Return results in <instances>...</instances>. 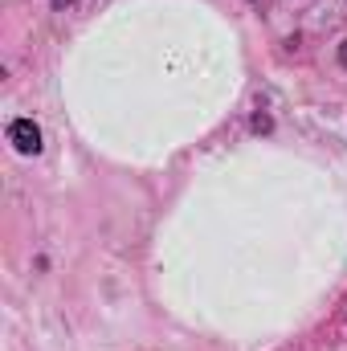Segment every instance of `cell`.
<instances>
[{
	"mask_svg": "<svg viewBox=\"0 0 347 351\" xmlns=\"http://www.w3.org/2000/svg\"><path fill=\"white\" fill-rule=\"evenodd\" d=\"M8 143L21 152V156H37L41 152V127L33 119H12L8 123Z\"/></svg>",
	"mask_w": 347,
	"mask_h": 351,
	"instance_id": "1",
	"label": "cell"
},
{
	"mask_svg": "<svg viewBox=\"0 0 347 351\" xmlns=\"http://www.w3.org/2000/svg\"><path fill=\"white\" fill-rule=\"evenodd\" d=\"M339 62H344V70H347V41L339 45Z\"/></svg>",
	"mask_w": 347,
	"mask_h": 351,
	"instance_id": "2",
	"label": "cell"
},
{
	"mask_svg": "<svg viewBox=\"0 0 347 351\" xmlns=\"http://www.w3.org/2000/svg\"><path fill=\"white\" fill-rule=\"evenodd\" d=\"M70 4H74V0H53V8H70Z\"/></svg>",
	"mask_w": 347,
	"mask_h": 351,
	"instance_id": "3",
	"label": "cell"
}]
</instances>
